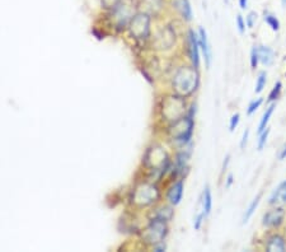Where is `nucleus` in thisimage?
Segmentation results:
<instances>
[{
  "label": "nucleus",
  "instance_id": "nucleus-1",
  "mask_svg": "<svg viewBox=\"0 0 286 252\" xmlns=\"http://www.w3.org/2000/svg\"><path fill=\"white\" fill-rule=\"evenodd\" d=\"M199 85V73L196 67H181L173 78V89L181 97L192 94Z\"/></svg>",
  "mask_w": 286,
  "mask_h": 252
},
{
  "label": "nucleus",
  "instance_id": "nucleus-9",
  "mask_svg": "<svg viewBox=\"0 0 286 252\" xmlns=\"http://www.w3.org/2000/svg\"><path fill=\"white\" fill-rule=\"evenodd\" d=\"M182 195H183V182L178 181L168 191V200H170L171 204L177 205V204H179V201H181Z\"/></svg>",
  "mask_w": 286,
  "mask_h": 252
},
{
  "label": "nucleus",
  "instance_id": "nucleus-26",
  "mask_svg": "<svg viewBox=\"0 0 286 252\" xmlns=\"http://www.w3.org/2000/svg\"><path fill=\"white\" fill-rule=\"evenodd\" d=\"M257 21V14L254 12H251L248 14V17H247V26L249 27V28H252V27L254 26V22Z\"/></svg>",
  "mask_w": 286,
  "mask_h": 252
},
{
  "label": "nucleus",
  "instance_id": "nucleus-10",
  "mask_svg": "<svg viewBox=\"0 0 286 252\" xmlns=\"http://www.w3.org/2000/svg\"><path fill=\"white\" fill-rule=\"evenodd\" d=\"M199 45L201 47L202 53L205 55V59H206V64L210 65L211 62V50H210V45L208 42V36H206V32H205L204 28H200L199 31Z\"/></svg>",
  "mask_w": 286,
  "mask_h": 252
},
{
  "label": "nucleus",
  "instance_id": "nucleus-2",
  "mask_svg": "<svg viewBox=\"0 0 286 252\" xmlns=\"http://www.w3.org/2000/svg\"><path fill=\"white\" fill-rule=\"evenodd\" d=\"M158 199H159V190L157 186L150 184H141L140 186H137L132 196V201L139 206L152 205Z\"/></svg>",
  "mask_w": 286,
  "mask_h": 252
},
{
  "label": "nucleus",
  "instance_id": "nucleus-4",
  "mask_svg": "<svg viewBox=\"0 0 286 252\" xmlns=\"http://www.w3.org/2000/svg\"><path fill=\"white\" fill-rule=\"evenodd\" d=\"M130 33L136 40H145L150 32V15L145 13H139L130 19Z\"/></svg>",
  "mask_w": 286,
  "mask_h": 252
},
{
  "label": "nucleus",
  "instance_id": "nucleus-8",
  "mask_svg": "<svg viewBox=\"0 0 286 252\" xmlns=\"http://www.w3.org/2000/svg\"><path fill=\"white\" fill-rule=\"evenodd\" d=\"M141 8L145 14H157L163 8V0H141Z\"/></svg>",
  "mask_w": 286,
  "mask_h": 252
},
{
  "label": "nucleus",
  "instance_id": "nucleus-19",
  "mask_svg": "<svg viewBox=\"0 0 286 252\" xmlns=\"http://www.w3.org/2000/svg\"><path fill=\"white\" fill-rule=\"evenodd\" d=\"M266 78H267V75H266L265 71H262V73L258 75L257 83H256V92H257V93H261V92L263 91V88H265Z\"/></svg>",
  "mask_w": 286,
  "mask_h": 252
},
{
  "label": "nucleus",
  "instance_id": "nucleus-17",
  "mask_svg": "<svg viewBox=\"0 0 286 252\" xmlns=\"http://www.w3.org/2000/svg\"><path fill=\"white\" fill-rule=\"evenodd\" d=\"M202 204H204V213L205 215H208L209 213L211 211V204H213V201H211V192H210V189L206 188L204 191V196H202Z\"/></svg>",
  "mask_w": 286,
  "mask_h": 252
},
{
  "label": "nucleus",
  "instance_id": "nucleus-13",
  "mask_svg": "<svg viewBox=\"0 0 286 252\" xmlns=\"http://www.w3.org/2000/svg\"><path fill=\"white\" fill-rule=\"evenodd\" d=\"M258 51V58H260V62L263 65H271L274 62V51L271 49L266 46H260L257 47Z\"/></svg>",
  "mask_w": 286,
  "mask_h": 252
},
{
  "label": "nucleus",
  "instance_id": "nucleus-3",
  "mask_svg": "<svg viewBox=\"0 0 286 252\" xmlns=\"http://www.w3.org/2000/svg\"><path fill=\"white\" fill-rule=\"evenodd\" d=\"M167 223L162 218H155L150 222V224L144 231V238L148 244L159 245L164 240L167 235Z\"/></svg>",
  "mask_w": 286,
  "mask_h": 252
},
{
  "label": "nucleus",
  "instance_id": "nucleus-5",
  "mask_svg": "<svg viewBox=\"0 0 286 252\" xmlns=\"http://www.w3.org/2000/svg\"><path fill=\"white\" fill-rule=\"evenodd\" d=\"M182 98L183 97L177 94L175 97H168V100H166L163 106V115L167 120L174 123L181 120L184 115V101Z\"/></svg>",
  "mask_w": 286,
  "mask_h": 252
},
{
  "label": "nucleus",
  "instance_id": "nucleus-21",
  "mask_svg": "<svg viewBox=\"0 0 286 252\" xmlns=\"http://www.w3.org/2000/svg\"><path fill=\"white\" fill-rule=\"evenodd\" d=\"M258 62H260V58H258V51L257 47H253L251 51V66L252 69H256L258 65Z\"/></svg>",
  "mask_w": 286,
  "mask_h": 252
},
{
  "label": "nucleus",
  "instance_id": "nucleus-30",
  "mask_svg": "<svg viewBox=\"0 0 286 252\" xmlns=\"http://www.w3.org/2000/svg\"><path fill=\"white\" fill-rule=\"evenodd\" d=\"M286 157V144L283 147V149H281V152H280V156H279V158L280 159H284Z\"/></svg>",
  "mask_w": 286,
  "mask_h": 252
},
{
  "label": "nucleus",
  "instance_id": "nucleus-23",
  "mask_svg": "<svg viewBox=\"0 0 286 252\" xmlns=\"http://www.w3.org/2000/svg\"><path fill=\"white\" fill-rule=\"evenodd\" d=\"M102 1V5L107 9H116L117 6L120 5L121 0H101Z\"/></svg>",
  "mask_w": 286,
  "mask_h": 252
},
{
  "label": "nucleus",
  "instance_id": "nucleus-16",
  "mask_svg": "<svg viewBox=\"0 0 286 252\" xmlns=\"http://www.w3.org/2000/svg\"><path fill=\"white\" fill-rule=\"evenodd\" d=\"M260 200H261V193H258L257 196L254 197L253 201L249 204L248 209H247V211H245L244 217H243V223H247L249 220V218L252 217V214L254 213V210H256V208L258 206V204H260Z\"/></svg>",
  "mask_w": 286,
  "mask_h": 252
},
{
  "label": "nucleus",
  "instance_id": "nucleus-27",
  "mask_svg": "<svg viewBox=\"0 0 286 252\" xmlns=\"http://www.w3.org/2000/svg\"><path fill=\"white\" fill-rule=\"evenodd\" d=\"M236 24H238V30H239V32L240 33L244 32L245 23H244V21H243L242 15H238V17H236Z\"/></svg>",
  "mask_w": 286,
  "mask_h": 252
},
{
  "label": "nucleus",
  "instance_id": "nucleus-14",
  "mask_svg": "<svg viewBox=\"0 0 286 252\" xmlns=\"http://www.w3.org/2000/svg\"><path fill=\"white\" fill-rule=\"evenodd\" d=\"M177 5H178L182 17H183L186 21H191V18H192V10H191L190 1H188V0H179Z\"/></svg>",
  "mask_w": 286,
  "mask_h": 252
},
{
  "label": "nucleus",
  "instance_id": "nucleus-24",
  "mask_svg": "<svg viewBox=\"0 0 286 252\" xmlns=\"http://www.w3.org/2000/svg\"><path fill=\"white\" fill-rule=\"evenodd\" d=\"M261 103H262V98H257V100L252 101V102L249 103V106H248V111H247V114H248V115L253 114V112L256 111V110H257L258 107H260Z\"/></svg>",
  "mask_w": 286,
  "mask_h": 252
},
{
  "label": "nucleus",
  "instance_id": "nucleus-12",
  "mask_svg": "<svg viewBox=\"0 0 286 252\" xmlns=\"http://www.w3.org/2000/svg\"><path fill=\"white\" fill-rule=\"evenodd\" d=\"M285 242H284V238L280 236H272L271 238L267 242V251L270 252H283L285 251Z\"/></svg>",
  "mask_w": 286,
  "mask_h": 252
},
{
  "label": "nucleus",
  "instance_id": "nucleus-29",
  "mask_svg": "<svg viewBox=\"0 0 286 252\" xmlns=\"http://www.w3.org/2000/svg\"><path fill=\"white\" fill-rule=\"evenodd\" d=\"M248 135H249V130L247 129L244 132H243V138L242 141H240V148H244L245 144H247V140H248Z\"/></svg>",
  "mask_w": 286,
  "mask_h": 252
},
{
  "label": "nucleus",
  "instance_id": "nucleus-11",
  "mask_svg": "<svg viewBox=\"0 0 286 252\" xmlns=\"http://www.w3.org/2000/svg\"><path fill=\"white\" fill-rule=\"evenodd\" d=\"M270 204H286V181H284L270 197Z\"/></svg>",
  "mask_w": 286,
  "mask_h": 252
},
{
  "label": "nucleus",
  "instance_id": "nucleus-15",
  "mask_svg": "<svg viewBox=\"0 0 286 252\" xmlns=\"http://www.w3.org/2000/svg\"><path fill=\"white\" fill-rule=\"evenodd\" d=\"M275 107H276V105H275V103H272V105H270L269 107H267L266 112L263 114V118H262V120H261L260 126H258V132H262L263 130L267 127V123H269L270 118H271V115H272V112H274Z\"/></svg>",
  "mask_w": 286,
  "mask_h": 252
},
{
  "label": "nucleus",
  "instance_id": "nucleus-22",
  "mask_svg": "<svg viewBox=\"0 0 286 252\" xmlns=\"http://www.w3.org/2000/svg\"><path fill=\"white\" fill-rule=\"evenodd\" d=\"M270 134V129H267L266 127V130H263L262 132H261V136H260V140H258V149L262 150L263 147L266 145V141H267V136H269Z\"/></svg>",
  "mask_w": 286,
  "mask_h": 252
},
{
  "label": "nucleus",
  "instance_id": "nucleus-28",
  "mask_svg": "<svg viewBox=\"0 0 286 252\" xmlns=\"http://www.w3.org/2000/svg\"><path fill=\"white\" fill-rule=\"evenodd\" d=\"M204 217H205V213H201L200 215H197V218L195 219V224H193V226H195V229H200Z\"/></svg>",
  "mask_w": 286,
  "mask_h": 252
},
{
  "label": "nucleus",
  "instance_id": "nucleus-25",
  "mask_svg": "<svg viewBox=\"0 0 286 252\" xmlns=\"http://www.w3.org/2000/svg\"><path fill=\"white\" fill-rule=\"evenodd\" d=\"M239 118H240L239 114H235L231 116L230 124H229V130H230V131H234V129L238 126V124H239Z\"/></svg>",
  "mask_w": 286,
  "mask_h": 252
},
{
  "label": "nucleus",
  "instance_id": "nucleus-7",
  "mask_svg": "<svg viewBox=\"0 0 286 252\" xmlns=\"http://www.w3.org/2000/svg\"><path fill=\"white\" fill-rule=\"evenodd\" d=\"M188 46H190V56L191 60L193 63V66L197 69L200 64V56H199V40H197V36L195 35L193 31H190L188 32Z\"/></svg>",
  "mask_w": 286,
  "mask_h": 252
},
{
  "label": "nucleus",
  "instance_id": "nucleus-32",
  "mask_svg": "<svg viewBox=\"0 0 286 252\" xmlns=\"http://www.w3.org/2000/svg\"><path fill=\"white\" fill-rule=\"evenodd\" d=\"M231 182H233V176H231V175H229V177H228V184H227V185L230 186V185H231Z\"/></svg>",
  "mask_w": 286,
  "mask_h": 252
},
{
  "label": "nucleus",
  "instance_id": "nucleus-20",
  "mask_svg": "<svg viewBox=\"0 0 286 252\" xmlns=\"http://www.w3.org/2000/svg\"><path fill=\"white\" fill-rule=\"evenodd\" d=\"M281 87H283V84H281V82H278V83H276V84H275L274 89H272L271 93H270V96H269V101H270V102H272V101H275V100H278L279 96H280Z\"/></svg>",
  "mask_w": 286,
  "mask_h": 252
},
{
  "label": "nucleus",
  "instance_id": "nucleus-18",
  "mask_svg": "<svg viewBox=\"0 0 286 252\" xmlns=\"http://www.w3.org/2000/svg\"><path fill=\"white\" fill-rule=\"evenodd\" d=\"M265 21H266V23L271 27L272 31L280 30V22L278 21V18L275 17V15L270 14V13H265Z\"/></svg>",
  "mask_w": 286,
  "mask_h": 252
},
{
  "label": "nucleus",
  "instance_id": "nucleus-6",
  "mask_svg": "<svg viewBox=\"0 0 286 252\" xmlns=\"http://www.w3.org/2000/svg\"><path fill=\"white\" fill-rule=\"evenodd\" d=\"M284 215H285V211L284 209L278 208L274 209V210L267 211L263 217V224L266 227H276L279 226L284 219Z\"/></svg>",
  "mask_w": 286,
  "mask_h": 252
},
{
  "label": "nucleus",
  "instance_id": "nucleus-31",
  "mask_svg": "<svg viewBox=\"0 0 286 252\" xmlns=\"http://www.w3.org/2000/svg\"><path fill=\"white\" fill-rule=\"evenodd\" d=\"M239 4H240V8L245 9L247 8V4H248V0H239Z\"/></svg>",
  "mask_w": 286,
  "mask_h": 252
},
{
  "label": "nucleus",
  "instance_id": "nucleus-33",
  "mask_svg": "<svg viewBox=\"0 0 286 252\" xmlns=\"http://www.w3.org/2000/svg\"><path fill=\"white\" fill-rule=\"evenodd\" d=\"M281 1H283V5L286 6V0H281Z\"/></svg>",
  "mask_w": 286,
  "mask_h": 252
}]
</instances>
